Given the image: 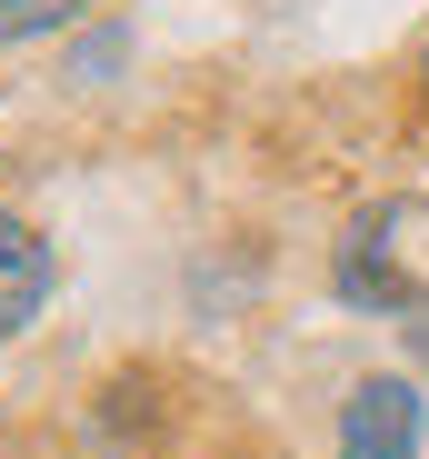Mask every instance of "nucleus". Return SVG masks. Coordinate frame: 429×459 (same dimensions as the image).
Instances as JSON below:
<instances>
[{"label": "nucleus", "instance_id": "obj_1", "mask_svg": "<svg viewBox=\"0 0 429 459\" xmlns=\"http://www.w3.org/2000/svg\"><path fill=\"white\" fill-rule=\"evenodd\" d=\"M429 439V400H419V379H360L339 410V459H419Z\"/></svg>", "mask_w": 429, "mask_h": 459}, {"label": "nucleus", "instance_id": "obj_2", "mask_svg": "<svg viewBox=\"0 0 429 459\" xmlns=\"http://www.w3.org/2000/svg\"><path fill=\"white\" fill-rule=\"evenodd\" d=\"M40 299H50V240L21 210H0V340H21L40 320Z\"/></svg>", "mask_w": 429, "mask_h": 459}, {"label": "nucleus", "instance_id": "obj_3", "mask_svg": "<svg viewBox=\"0 0 429 459\" xmlns=\"http://www.w3.org/2000/svg\"><path fill=\"white\" fill-rule=\"evenodd\" d=\"M339 299H360V310H419V280L380 250V230H360L339 250Z\"/></svg>", "mask_w": 429, "mask_h": 459}, {"label": "nucleus", "instance_id": "obj_4", "mask_svg": "<svg viewBox=\"0 0 429 459\" xmlns=\"http://www.w3.org/2000/svg\"><path fill=\"white\" fill-rule=\"evenodd\" d=\"M81 11H90V0H0V50H11V40H50Z\"/></svg>", "mask_w": 429, "mask_h": 459}, {"label": "nucleus", "instance_id": "obj_5", "mask_svg": "<svg viewBox=\"0 0 429 459\" xmlns=\"http://www.w3.org/2000/svg\"><path fill=\"white\" fill-rule=\"evenodd\" d=\"M419 91H429V50H419Z\"/></svg>", "mask_w": 429, "mask_h": 459}]
</instances>
